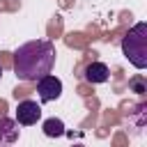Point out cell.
Segmentation results:
<instances>
[{
	"instance_id": "6da1fadb",
	"label": "cell",
	"mask_w": 147,
	"mask_h": 147,
	"mask_svg": "<svg viewBox=\"0 0 147 147\" xmlns=\"http://www.w3.org/2000/svg\"><path fill=\"white\" fill-rule=\"evenodd\" d=\"M55 46L46 39H34L14 51V74L21 80L37 83L41 76L51 74L55 64Z\"/></svg>"
},
{
	"instance_id": "7a4b0ae2",
	"label": "cell",
	"mask_w": 147,
	"mask_h": 147,
	"mask_svg": "<svg viewBox=\"0 0 147 147\" xmlns=\"http://www.w3.org/2000/svg\"><path fill=\"white\" fill-rule=\"evenodd\" d=\"M122 53L136 69H147V23H136L122 39Z\"/></svg>"
},
{
	"instance_id": "3957f363",
	"label": "cell",
	"mask_w": 147,
	"mask_h": 147,
	"mask_svg": "<svg viewBox=\"0 0 147 147\" xmlns=\"http://www.w3.org/2000/svg\"><path fill=\"white\" fill-rule=\"evenodd\" d=\"M37 92H39V99L44 103H51V101H57L62 96V80L46 74L37 80Z\"/></svg>"
},
{
	"instance_id": "277c9868",
	"label": "cell",
	"mask_w": 147,
	"mask_h": 147,
	"mask_svg": "<svg viewBox=\"0 0 147 147\" xmlns=\"http://www.w3.org/2000/svg\"><path fill=\"white\" fill-rule=\"evenodd\" d=\"M41 119V106L32 99H23L16 106V122L18 126H32Z\"/></svg>"
},
{
	"instance_id": "5b68a950",
	"label": "cell",
	"mask_w": 147,
	"mask_h": 147,
	"mask_svg": "<svg viewBox=\"0 0 147 147\" xmlns=\"http://www.w3.org/2000/svg\"><path fill=\"white\" fill-rule=\"evenodd\" d=\"M110 78V69L103 64V62H90L85 67V80L92 83V85H99V83H106Z\"/></svg>"
},
{
	"instance_id": "8992f818",
	"label": "cell",
	"mask_w": 147,
	"mask_h": 147,
	"mask_svg": "<svg viewBox=\"0 0 147 147\" xmlns=\"http://www.w3.org/2000/svg\"><path fill=\"white\" fill-rule=\"evenodd\" d=\"M18 122L9 119V117H0V145H11L18 140Z\"/></svg>"
},
{
	"instance_id": "52a82bcc",
	"label": "cell",
	"mask_w": 147,
	"mask_h": 147,
	"mask_svg": "<svg viewBox=\"0 0 147 147\" xmlns=\"http://www.w3.org/2000/svg\"><path fill=\"white\" fill-rule=\"evenodd\" d=\"M41 129H44V136H48V138H60V136H64V122L57 119V117L46 119V122L41 124Z\"/></svg>"
},
{
	"instance_id": "ba28073f",
	"label": "cell",
	"mask_w": 147,
	"mask_h": 147,
	"mask_svg": "<svg viewBox=\"0 0 147 147\" xmlns=\"http://www.w3.org/2000/svg\"><path fill=\"white\" fill-rule=\"evenodd\" d=\"M129 90L131 92H136V94H145L147 92V87H145V80L138 76V78H133V80H129Z\"/></svg>"
},
{
	"instance_id": "9c48e42d",
	"label": "cell",
	"mask_w": 147,
	"mask_h": 147,
	"mask_svg": "<svg viewBox=\"0 0 147 147\" xmlns=\"http://www.w3.org/2000/svg\"><path fill=\"white\" fill-rule=\"evenodd\" d=\"M0 78H2V62H0Z\"/></svg>"
}]
</instances>
